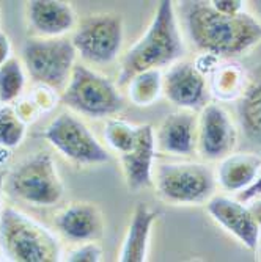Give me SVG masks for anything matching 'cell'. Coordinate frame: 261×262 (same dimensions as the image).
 <instances>
[{
    "instance_id": "23",
    "label": "cell",
    "mask_w": 261,
    "mask_h": 262,
    "mask_svg": "<svg viewBox=\"0 0 261 262\" xmlns=\"http://www.w3.org/2000/svg\"><path fill=\"white\" fill-rule=\"evenodd\" d=\"M243 86V73L234 64H225L224 68H217L214 71V79H212V91L222 99L228 101L241 93Z\"/></svg>"
},
{
    "instance_id": "16",
    "label": "cell",
    "mask_w": 261,
    "mask_h": 262,
    "mask_svg": "<svg viewBox=\"0 0 261 262\" xmlns=\"http://www.w3.org/2000/svg\"><path fill=\"white\" fill-rule=\"evenodd\" d=\"M32 29L43 38H62L76 27V14L66 2L33 0L27 5Z\"/></svg>"
},
{
    "instance_id": "24",
    "label": "cell",
    "mask_w": 261,
    "mask_h": 262,
    "mask_svg": "<svg viewBox=\"0 0 261 262\" xmlns=\"http://www.w3.org/2000/svg\"><path fill=\"white\" fill-rule=\"evenodd\" d=\"M137 134L138 126L129 124L123 120H109L104 130V138L110 148H113L120 154H125L134 146Z\"/></svg>"
},
{
    "instance_id": "22",
    "label": "cell",
    "mask_w": 261,
    "mask_h": 262,
    "mask_svg": "<svg viewBox=\"0 0 261 262\" xmlns=\"http://www.w3.org/2000/svg\"><path fill=\"white\" fill-rule=\"evenodd\" d=\"M26 137V123L13 107H0V148L11 149L19 146Z\"/></svg>"
},
{
    "instance_id": "34",
    "label": "cell",
    "mask_w": 261,
    "mask_h": 262,
    "mask_svg": "<svg viewBox=\"0 0 261 262\" xmlns=\"http://www.w3.org/2000/svg\"><path fill=\"white\" fill-rule=\"evenodd\" d=\"M0 262H2V259H0Z\"/></svg>"
},
{
    "instance_id": "25",
    "label": "cell",
    "mask_w": 261,
    "mask_h": 262,
    "mask_svg": "<svg viewBox=\"0 0 261 262\" xmlns=\"http://www.w3.org/2000/svg\"><path fill=\"white\" fill-rule=\"evenodd\" d=\"M103 248L96 242L81 244L69 253L66 262H101Z\"/></svg>"
},
{
    "instance_id": "11",
    "label": "cell",
    "mask_w": 261,
    "mask_h": 262,
    "mask_svg": "<svg viewBox=\"0 0 261 262\" xmlns=\"http://www.w3.org/2000/svg\"><path fill=\"white\" fill-rule=\"evenodd\" d=\"M162 91L172 104L187 112L203 110L209 99L205 76L191 61H178L170 66L162 77Z\"/></svg>"
},
{
    "instance_id": "15",
    "label": "cell",
    "mask_w": 261,
    "mask_h": 262,
    "mask_svg": "<svg viewBox=\"0 0 261 262\" xmlns=\"http://www.w3.org/2000/svg\"><path fill=\"white\" fill-rule=\"evenodd\" d=\"M197 120L187 112H175L164 118L159 126L156 145L160 151L175 156H191L197 143Z\"/></svg>"
},
{
    "instance_id": "3",
    "label": "cell",
    "mask_w": 261,
    "mask_h": 262,
    "mask_svg": "<svg viewBox=\"0 0 261 262\" xmlns=\"http://www.w3.org/2000/svg\"><path fill=\"white\" fill-rule=\"evenodd\" d=\"M0 251L10 262H60L57 237L14 207L0 213Z\"/></svg>"
},
{
    "instance_id": "7",
    "label": "cell",
    "mask_w": 261,
    "mask_h": 262,
    "mask_svg": "<svg viewBox=\"0 0 261 262\" xmlns=\"http://www.w3.org/2000/svg\"><path fill=\"white\" fill-rule=\"evenodd\" d=\"M156 188L169 203L202 204L214 195L216 174L205 163H162L156 171Z\"/></svg>"
},
{
    "instance_id": "28",
    "label": "cell",
    "mask_w": 261,
    "mask_h": 262,
    "mask_svg": "<svg viewBox=\"0 0 261 262\" xmlns=\"http://www.w3.org/2000/svg\"><path fill=\"white\" fill-rule=\"evenodd\" d=\"M16 113H17V116L21 118V120L24 121V123H29V121H33L35 118H36V115H38V112H39V108L36 107V104L33 102V101H22L16 108Z\"/></svg>"
},
{
    "instance_id": "26",
    "label": "cell",
    "mask_w": 261,
    "mask_h": 262,
    "mask_svg": "<svg viewBox=\"0 0 261 262\" xmlns=\"http://www.w3.org/2000/svg\"><path fill=\"white\" fill-rule=\"evenodd\" d=\"M32 101L36 104V107L39 110H51L55 105V96H54V93H52L51 88H47V86H39L35 91Z\"/></svg>"
},
{
    "instance_id": "30",
    "label": "cell",
    "mask_w": 261,
    "mask_h": 262,
    "mask_svg": "<svg viewBox=\"0 0 261 262\" xmlns=\"http://www.w3.org/2000/svg\"><path fill=\"white\" fill-rule=\"evenodd\" d=\"M11 44L5 33L0 32V66L5 64L11 57Z\"/></svg>"
},
{
    "instance_id": "18",
    "label": "cell",
    "mask_w": 261,
    "mask_h": 262,
    "mask_svg": "<svg viewBox=\"0 0 261 262\" xmlns=\"http://www.w3.org/2000/svg\"><path fill=\"white\" fill-rule=\"evenodd\" d=\"M261 156L253 152H231L220 160L217 179L228 192H244L259 178Z\"/></svg>"
},
{
    "instance_id": "1",
    "label": "cell",
    "mask_w": 261,
    "mask_h": 262,
    "mask_svg": "<svg viewBox=\"0 0 261 262\" xmlns=\"http://www.w3.org/2000/svg\"><path fill=\"white\" fill-rule=\"evenodd\" d=\"M181 14L189 39L203 54L236 57L261 41V24L246 11L224 14L211 2H183Z\"/></svg>"
},
{
    "instance_id": "2",
    "label": "cell",
    "mask_w": 261,
    "mask_h": 262,
    "mask_svg": "<svg viewBox=\"0 0 261 262\" xmlns=\"http://www.w3.org/2000/svg\"><path fill=\"white\" fill-rule=\"evenodd\" d=\"M186 54V47L178 29L173 2L159 4L148 30L122 60L118 86H126L132 77L150 69L172 66Z\"/></svg>"
},
{
    "instance_id": "8",
    "label": "cell",
    "mask_w": 261,
    "mask_h": 262,
    "mask_svg": "<svg viewBox=\"0 0 261 262\" xmlns=\"http://www.w3.org/2000/svg\"><path fill=\"white\" fill-rule=\"evenodd\" d=\"M73 44L76 52L91 64L112 63L123 46V19L113 13L91 14L81 20Z\"/></svg>"
},
{
    "instance_id": "29",
    "label": "cell",
    "mask_w": 261,
    "mask_h": 262,
    "mask_svg": "<svg viewBox=\"0 0 261 262\" xmlns=\"http://www.w3.org/2000/svg\"><path fill=\"white\" fill-rule=\"evenodd\" d=\"M261 195V176L256 179V182L253 185H250L249 188H246L244 192L239 193L238 196V201H250V200H255Z\"/></svg>"
},
{
    "instance_id": "20",
    "label": "cell",
    "mask_w": 261,
    "mask_h": 262,
    "mask_svg": "<svg viewBox=\"0 0 261 262\" xmlns=\"http://www.w3.org/2000/svg\"><path fill=\"white\" fill-rule=\"evenodd\" d=\"M129 98L135 105H151L162 91V74L159 69H150L131 79Z\"/></svg>"
},
{
    "instance_id": "6",
    "label": "cell",
    "mask_w": 261,
    "mask_h": 262,
    "mask_svg": "<svg viewBox=\"0 0 261 262\" xmlns=\"http://www.w3.org/2000/svg\"><path fill=\"white\" fill-rule=\"evenodd\" d=\"M62 102L81 115L106 118L125 107V99L116 85L106 76L84 64H76L62 94Z\"/></svg>"
},
{
    "instance_id": "10",
    "label": "cell",
    "mask_w": 261,
    "mask_h": 262,
    "mask_svg": "<svg viewBox=\"0 0 261 262\" xmlns=\"http://www.w3.org/2000/svg\"><path fill=\"white\" fill-rule=\"evenodd\" d=\"M238 132L228 112L219 104H208L200 115L197 126V143L205 160H224L236 146Z\"/></svg>"
},
{
    "instance_id": "13",
    "label": "cell",
    "mask_w": 261,
    "mask_h": 262,
    "mask_svg": "<svg viewBox=\"0 0 261 262\" xmlns=\"http://www.w3.org/2000/svg\"><path fill=\"white\" fill-rule=\"evenodd\" d=\"M55 226L65 239L77 244L99 241L104 234V219L98 206L91 203H74L62 210Z\"/></svg>"
},
{
    "instance_id": "27",
    "label": "cell",
    "mask_w": 261,
    "mask_h": 262,
    "mask_svg": "<svg viewBox=\"0 0 261 262\" xmlns=\"http://www.w3.org/2000/svg\"><path fill=\"white\" fill-rule=\"evenodd\" d=\"M211 5L224 14H238L244 11V2H239V0H233V2L231 0H214V2H211Z\"/></svg>"
},
{
    "instance_id": "32",
    "label": "cell",
    "mask_w": 261,
    "mask_h": 262,
    "mask_svg": "<svg viewBox=\"0 0 261 262\" xmlns=\"http://www.w3.org/2000/svg\"><path fill=\"white\" fill-rule=\"evenodd\" d=\"M7 182V171L0 168V204H2V195H4V187ZM0 213H2V206H0Z\"/></svg>"
},
{
    "instance_id": "17",
    "label": "cell",
    "mask_w": 261,
    "mask_h": 262,
    "mask_svg": "<svg viewBox=\"0 0 261 262\" xmlns=\"http://www.w3.org/2000/svg\"><path fill=\"white\" fill-rule=\"evenodd\" d=\"M157 212L147 204H138L128 226L118 262H147L150 235Z\"/></svg>"
},
{
    "instance_id": "12",
    "label": "cell",
    "mask_w": 261,
    "mask_h": 262,
    "mask_svg": "<svg viewBox=\"0 0 261 262\" xmlns=\"http://www.w3.org/2000/svg\"><path fill=\"white\" fill-rule=\"evenodd\" d=\"M206 207L209 215L231 232L244 247L249 250L258 248L261 228L256 223L250 207L228 196H212Z\"/></svg>"
},
{
    "instance_id": "5",
    "label": "cell",
    "mask_w": 261,
    "mask_h": 262,
    "mask_svg": "<svg viewBox=\"0 0 261 262\" xmlns=\"http://www.w3.org/2000/svg\"><path fill=\"white\" fill-rule=\"evenodd\" d=\"M76 49L68 38H29L22 60L33 82L52 91H65L76 66Z\"/></svg>"
},
{
    "instance_id": "31",
    "label": "cell",
    "mask_w": 261,
    "mask_h": 262,
    "mask_svg": "<svg viewBox=\"0 0 261 262\" xmlns=\"http://www.w3.org/2000/svg\"><path fill=\"white\" fill-rule=\"evenodd\" d=\"M249 207H250V210H252V213H253V217H255L256 223H258L259 228H261V198H255L253 203H252Z\"/></svg>"
},
{
    "instance_id": "19",
    "label": "cell",
    "mask_w": 261,
    "mask_h": 262,
    "mask_svg": "<svg viewBox=\"0 0 261 262\" xmlns=\"http://www.w3.org/2000/svg\"><path fill=\"white\" fill-rule=\"evenodd\" d=\"M238 121L246 145L261 152V69L238 102Z\"/></svg>"
},
{
    "instance_id": "33",
    "label": "cell",
    "mask_w": 261,
    "mask_h": 262,
    "mask_svg": "<svg viewBox=\"0 0 261 262\" xmlns=\"http://www.w3.org/2000/svg\"><path fill=\"white\" fill-rule=\"evenodd\" d=\"M258 251H259V262H261V241H259V244H258Z\"/></svg>"
},
{
    "instance_id": "9",
    "label": "cell",
    "mask_w": 261,
    "mask_h": 262,
    "mask_svg": "<svg viewBox=\"0 0 261 262\" xmlns=\"http://www.w3.org/2000/svg\"><path fill=\"white\" fill-rule=\"evenodd\" d=\"M46 140L71 162L79 165H99L110 156L87 124L73 113H60L44 130Z\"/></svg>"
},
{
    "instance_id": "4",
    "label": "cell",
    "mask_w": 261,
    "mask_h": 262,
    "mask_svg": "<svg viewBox=\"0 0 261 262\" xmlns=\"http://www.w3.org/2000/svg\"><path fill=\"white\" fill-rule=\"evenodd\" d=\"M7 192L27 204L51 207L65 193L63 182L49 152H36L21 162L7 176Z\"/></svg>"
},
{
    "instance_id": "14",
    "label": "cell",
    "mask_w": 261,
    "mask_h": 262,
    "mask_svg": "<svg viewBox=\"0 0 261 262\" xmlns=\"http://www.w3.org/2000/svg\"><path fill=\"white\" fill-rule=\"evenodd\" d=\"M154 148H156V138H154L153 127L150 124H142L138 126V134L134 146L128 152L120 154L126 184L134 192L150 187L153 182L151 170H153Z\"/></svg>"
},
{
    "instance_id": "21",
    "label": "cell",
    "mask_w": 261,
    "mask_h": 262,
    "mask_svg": "<svg viewBox=\"0 0 261 262\" xmlns=\"http://www.w3.org/2000/svg\"><path fill=\"white\" fill-rule=\"evenodd\" d=\"M26 86V74L17 58H10L0 66V102L8 104L19 98Z\"/></svg>"
}]
</instances>
